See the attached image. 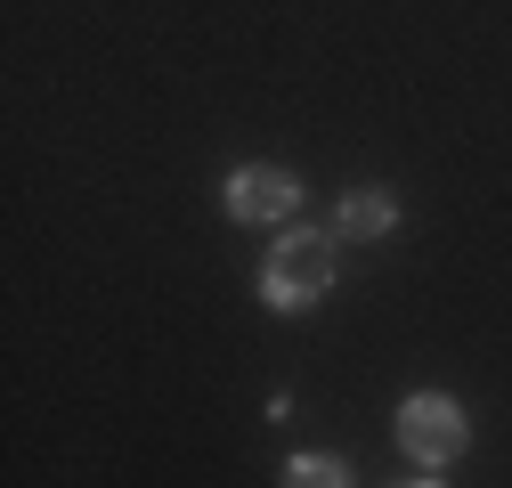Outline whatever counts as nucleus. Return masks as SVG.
<instances>
[{
    "label": "nucleus",
    "instance_id": "f257e3e1",
    "mask_svg": "<svg viewBox=\"0 0 512 488\" xmlns=\"http://www.w3.org/2000/svg\"><path fill=\"white\" fill-rule=\"evenodd\" d=\"M326 285H334V236L293 228L285 244H269V261H261V301L269 310H309V301H326Z\"/></svg>",
    "mask_w": 512,
    "mask_h": 488
},
{
    "label": "nucleus",
    "instance_id": "f03ea898",
    "mask_svg": "<svg viewBox=\"0 0 512 488\" xmlns=\"http://www.w3.org/2000/svg\"><path fill=\"white\" fill-rule=\"evenodd\" d=\"M464 440H472V423H464V407L447 399V391H415V399L399 407V448H407L423 472L456 464V456H464Z\"/></svg>",
    "mask_w": 512,
    "mask_h": 488
},
{
    "label": "nucleus",
    "instance_id": "7ed1b4c3",
    "mask_svg": "<svg viewBox=\"0 0 512 488\" xmlns=\"http://www.w3.org/2000/svg\"><path fill=\"white\" fill-rule=\"evenodd\" d=\"M293 204H301V179L285 163H236L228 171V220L261 228V220H285Z\"/></svg>",
    "mask_w": 512,
    "mask_h": 488
},
{
    "label": "nucleus",
    "instance_id": "20e7f679",
    "mask_svg": "<svg viewBox=\"0 0 512 488\" xmlns=\"http://www.w3.org/2000/svg\"><path fill=\"white\" fill-rule=\"evenodd\" d=\"M391 228H399V204L382 196V188H350L334 204V236L342 244H374V236H391Z\"/></svg>",
    "mask_w": 512,
    "mask_h": 488
},
{
    "label": "nucleus",
    "instance_id": "39448f33",
    "mask_svg": "<svg viewBox=\"0 0 512 488\" xmlns=\"http://www.w3.org/2000/svg\"><path fill=\"white\" fill-rule=\"evenodd\" d=\"M285 488H350V464L342 456H293L285 464Z\"/></svg>",
    "mask_w": 512,
    "mask_h": 488
},
{
    "label": "nucleus",
    "instance_id": "423d86ee",
    "mask_svg": "<svg viewBox=\"0 0 512 488\" xmlns=\"http://www.w3.org/2000/svg\"><path fill=\"white\" fill-rule=\"evenodd\" d=\"M399 488H439V480H399Z\"/></svg>",
    "mask_w": 512,
    "mask_h": 488
}]
</instances>
